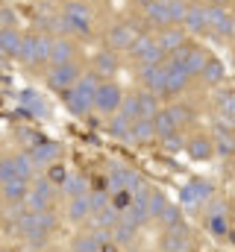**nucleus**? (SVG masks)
Segmentation results:
<instances>
[{
	"label": "nucleus",
	"mask_w": 235,
	"mask_h": 252,
	"mask_svg": "<svg viewBox=\"0 0 235 252\" xmlns=\"http://www.w3.org/2000/svg\"><path fill=\"white\" fill-rule=\"evenodd\" d=\"M168 112H171V118H174L176 129H179V126H188V121H191V112H188L185 106H174V109H168Z\"/></svg>",
	"instance_id": "nucleus-36"
},
{
	"label": "nucleus",
	"mask_w": 235,
	"mask_h": 252,
	"mask_svg": "<svg viewBox=\"0 0 235 252\" xmlns=\"http://www.w3.org/2000/svg\"><path fill=\"white\" fill-rule=\"evenodd\" d=\"M65 188L71 190V196H85V188H88V182H85L82 176H68Z\"/></svg>",
	"instance_id": "nucleus-32"
},
{
	"label": "nucleus",
	"mask_w": 235,
	"mask_h": 252,
	"mask_svg": "<svg viewBox=\"0 0 235 252\" xmlns=\"http://www.w3.org/2000/svg\"><path fill=\"white\" fill-rule=\"evenodd\" d=\"M65 24H68L74 32H79V35H88V30H91L88 9H85L82 3H71V6L65 9Z\"/></svg>",
	"instance_id": "nucleus-3"
},
{
	"label": "nucleus",
	"mask_w": 235,
	"mask_h": 252,
	"mask_svg": "<svg viewBox=\"0 0 235 252\" xmlns=\"http://www.w3.org/2000/svg\"><path fill=\"white\" fill-rule=\"evenodd\" d=\"M209 30H212V32H221V35H233V18H230L224 9L212 6V9H209Z\"/></svg>",
	"instance_id": "nucleus-8"
},
{
	"label": "nucleus",
	"mask_w": 235,
	"mask_h": 252,
	"mask_svg": "<svg viewBox=\"0 0 235 252\" xmlns=\"http://www.w3.org/2000/svg\"><path fill=\"white\" fill-rule=\"evenodd\" d=\"M221 112H224V118L235 121V91H230V94L221 97Z\"/></svg>",
	"instance_id": "nucleus-37"
},
{
	"label": "nucleus",
	"mask_w": 235,
	"mask_h": 252,
	"mask_svg": "<svg viewBox=\"0 0 235 252\" xmlns=\"http://www.w3.org/2000/svg\"><path fill=\"white\" fill-rule=\"evenodd\" d=\"M112 205H115L118 211H126V208L132 205V190H129V188L115 190V199H112Z\"/></svg>",
	"instance_id": "nucleus-34"
},
{
	"label": "nucleus",
	"mask_w": 235,
	"mask_h": 252,
	"mask_svg": "<svg viewBox=\"0 0 235 252\" xmlns=\"http://www.w3.org/2000/svg\"><path fill=\"white\" fill-rule=\"evenodd\" d=\"M115 67H118V62H115V56L112 53H100L97 56V73H115Z\"/></svg>",
	"instance_id": "nucleus-33"
},
{
	"label": "nucleus",
	"mask_w": 235,
	"mask_h": 252,
	"mask_svg": "<svg viewBox=\"0 0 235 252\" xmlns=\"http://www.w3.org/2000/svg\"><path fill=\"white\" fill-rule=\"evenodd\" d=\"M50 182H62V185H65V182H68V170L59 167V164H53V167H50Z\"/></svg>",
	"instance_id": "nucleus-45"
},
{
	"label": "nucleus",
	"mask_w": 235,
	"mask_h": 252,
	"mask_svg": "<svg viewBox=\"0 0 235 252\" xmlns=\"http://www.w3.org/2000/svg\"><path fill=\"white\" fill-rule=\"evenodd\" d=\"M120 115L129 118V121H141V112H138V97H129L120 103Z\"/></svg>",
	"instance_id": "nucleus-31"
},
{
	"label": "nucleus",
	"mask_w": 235,
	"mask_h": 252,
	"mask_svg": "<svg viewBox=\"0 0 235 252\" xmlns=\"http://www.w3.org/2000/svg\"><path fill=\"white\" fill-rule=\"evenodd\" d=\"M153 126H156V135L159 138H168V135L176 132V124H174V118H171V112H159L153 118Z\"/></svg>",
	"instance_id": "nucleus-20"
},
{
	"label": "nucleus",
	"mask_w": 235,
	"mask_h": 252,
	"mask_svg": "<svg viewBox=\"0 0 235 252\" xmlns=\"http://www.w3.org/2000/svg\"><path fill=\"white\" fill-rule=\"evenodd\" d=\"M50 199H53L50 185H47V182H36L33 193L27 196V205H30V211H44V208L50 205Z\"/></svg>",
	"instance_id": "nucleus-7"
},
{
	"label": "nucleus",
	"mask_w": 235,
	"mask_h": 252,
	"mask_svg": "<svg viewBox=\"0 0 235 252\" xmlns=\"http://www.w3.org/2000/svg\"><path fill=\"white\" fill-rule=\"evenodd\" d=\"M206 196H212V188H209L206 182H191V185L182 188V202H185V205H197V202H203Z\"/></svg>",
	"instance_id": "nucleus-11"
},
{
	"label": "nucleus",
	"mask_w": 235,
	"mask_h": 252,
	"mask_svg": "<svg viewBox=\"0 0 235 252\" xmlns=\"http://www.w3.org/2000/svg\"><path fill=\"white\" fill-rule=\"evenodd\" d=\"M21 44H24V38L15 30H0V50H3V56H15L18 59Z\"/></svg>",
	"instance_id": "nucleus-12"
},
{
	"label": "nucleus",
	"mask_w": 235,
	"mask_h": 252,
	"mask_svg": "<svg viewBox=\"0 0 235 252\" xmlns=\"http://www.w3.org/2000/svg\"><path fill=\"white\" fill-rule=\"evenodd\" d=\"M79 73H77V67L68 62V64H56L53 67V73H50V85L59 88V91H71V88H77V79Z\"/></svg>",
	"instance_id": "nucleus-5"
},
{
	"label": "nucleus",
	"mask_w": 235,
	"mask_h": 252,
	"mask_svg": "<svg viewBox=\"0 0 235 252\" xmlns=\"http://www.w3.org/2000/svg\"><path fill=\"white\" fill-rule=\"evenodd\" d=\"M120 103H123V100H120V91H118L115 85H100V91H97V97H94V106H97L100 112H115Z\"/></svg>",
	"instance_id": "nucleus-6"
},
{
	"label": "nucleus",
	"mask_w": 235,
	"mask_h": 252,
	"mask_svg": "<svg viewBox=\"0 0 235 252\" xmlns=\"http://www.w3.org/2000/svg\"><path fill=\"white\" fill-rule=\"evenodd\" d=\"M0 179H3V182H12V179H18L15 158H6V161H0Z\"/></svg>",
	"instance_id": "nucleus-38"
},
{
	"label": "nucleus",
	"mask_w": 235,
	"mask_h": 252,
	"mask_svg": "<svg viewBox=\"0 0 235 252\" xmlns=\"http://www.w3.org/2000/svg\"><path fill=\"white\" fill-rule=\"evenodd\" d=\"M126 124H129V118L118 115L115 121H112V132H115V135H129V129H132V126H126Z\"/></svg>",
	"instance_id": "nucleus-41"
},
{
	"label": "nucleus",
	"mask_w": 235,
	"mask_h": 252,
	"mask_svg": "<svg viewBox=\"0 0 235 252\" xmlns=\"http://www.w3.org/2000/svg\"><path fill=\"white\" fill-rule=\"evenodd\" d=\"M36 53H39V62L50 59L53 56V41L47 35H36Z\"/></svg>",
	"instance_id": "nucleus-29"
},
{
	"label": "nucleus",
	"mask_w": 235,
	"mask_h": 252,
	"mask_svg": "<svg viewBox=\"0 0 235 252\" xmlns=\"http://www.w3.org/2000/svg\"><path fill=\"white\" fill-rule=\"evenodd\" d=\"M147 18L153 21V24H168L171 21V0H153L150 6H147Z\"/></svg>",
	"instance_id": "nucleus-14"
},
{
	"label": "nucleus",
	"mask_w": 235,
	"mask_h": 252,
	"mask_svg": "<svg viewBox=\"0 0 235 252\" xmlns=\"http://www.w3.org/2000/svg\"><path fill=\"white\" fill-rule=\"evenodd\" d=\"M30 156H33V161H36V164H47V161H53V158L59 156V147L47 141V144H39Z\"/></svg>",
	"instance_id": "nucleus-19"
},
{
	"label": "nucleus",
	"mask_w": 235,
	"mask_h": 252,
	"mask_svg": "<svg viewBox=\"0 0 235 252\" xmlns=\"http://www.w3.org/2000/svg\"><path fill=\"white\" fill-rule=\"evenodd\" d=\"M18 59L21 62H39V53H36V35H27L24 38V44H21V50H18Z\"/></svg>",
	"instance_id": "nucleus-26"
},
{
	"label": "nucleus",
	"mask_w": 235,
	"mask_h": 252,
	"mask_svg": "<svg viewBox=\"0 0 235 252\" xmlns=\"http://www.w3.org/2000/svg\"><path fill=\"white\" fill-rule=\"evenodd\" d=\"M68 214H71V220H85L88 214H94L91 199H88V196H74V202H71Z\"/></svg>",
	"instance_id": "nucleus-18"
},
{
	"label": "nucleus",
	"mask_w": 235,
	"mask_h": 252,
	"mask_svg": "<svg viewBox=\"0 0 235 252\" xmlns=\"http://www.w3.org/2000/svg\"><path fill=\"white\" fill-rule=\"evenodd\" d=\"M135 226L138 223H132L129 217H120L115 226V241L118 244H126V241H132V235H135Z\"/></svg>",
	"instance_id": "nucleus-23"
},
{
	"label": "nucleus",
	"mask_w": 235,
	"mask_h": 252,
	"mask_svg": "<svg viewBox=\"0 0 235 252\" xmlns=\"http://www.w3.org/2000/svg\"><path fill=\"white\" fill-rule=\"evenodd\" d=\"M24 196H30L27 182L24 179H12V182H3V199L12 205V202H24Z\"/></svg>",
	"instance_id": "nucleus-13"
},
{
	"label": "nucleus",
	"mask_w": 235,
	"mask_h": 252,
	"mask_svg": "<svg viewBox=\"0 0 235 252\" xmlns=\"http://www.w3.org/2000/svg\"><path fill=\"white\" fill-rule=\"evenodd\" d=\"M71 56H74V47L68 44V41H53V56H50V62L53 64H68L71 62Z\"/></svg>",
	"instance_id": "nucleus-24"
},
{
	"label": "nucleus",
	"mask_w": 235,
	"mask_h": 252,
	"mask_svg": "<svg viewBox=\"0 0 235 252\" xmlns=\"http://www.w3.org/2000/svg\"><path fill=\"white\" fill-rule=\"evenodd\" d=\"M185 18H188V6L182 3V0H171V21H182L185 24Z\"/></svg>",
	"instance_id": "nucleus-39"
},
{
	"label": "nucleus",
	"mask_w": 235,
	"mask_h": 252,
	"mask_svg": "<svg viewBox=\"0 0 235 252\" xmlns=\"http://www.w3.org/2000/svg\"><path fill=\"white\" fill-rule=\"evenodd\" d=\"M162 220L168 223V229H174V226H182V223H179V211H176L174 205H168V208H165V214H162Z\"/></svg>",
	"instance_id": "nucleus-42"
},
{
	"label": "nucleus",
	"mask_w": 235,
	"mask_h": 252,
	"mask_svg": "<svg viewBox=\"0 0 235 252\" xmlns=\"http://www.w3.org/2000/svg\"><path fill=\"white\" fill-rule=\"evenodd\" d=\"M33 164H36V161H33V156H15V170H18V179H24V182H27V179L33 176Z\"/></svg>",
	"instance_id": "nucleus-28"
},
{
	"label": "nucleus",
	"mask_w": 235,
	"mask_h": 252,
	"mask_svg": "<svg viewBox=\"0 0 235 252\" xmlns=\"http://www.w3.org/2000/svg\"><path fill=\"white\" fill-rule=\"evenodd\" d=\"M138 112H141V118H156V103H153L150 94L138 97Z\"/></svg>",
	"instance_id": "nucleus-35"
},
{
	"label": "nucleus",
	"mask_w": 235,
	"mask_h": 252,
	"mask_svg": "<svg viewBox=\"0 0 235 252\" xmlns=\"http://www.w3.org/2000/svg\"><path fill=\"white\" fill-rule=\"evenodd\" d=\"M12 24H15V15H12V9H3V30H12Z\"/></svg>",
	"instance_id": "nucleus-46"
},
{
	"label": "nucleus",
	"mask_w": 235,
	"mask_h": 252,
	"mask_svg": "<svg viewBox=\"0 0 235 252\" xmlns=\"http://www.w3.org/2000/svg\"><path fill=\"white\" fill-rule=\"evenodd\" d=\"M165 208H168L165 193H162V190H153V193H150V217H162Z\"/></svg>",
	"instance_id": "nucleus-30"
},
{
	"label": "nucleus",
	"mask_w": 235,
	"mask_h": 252,
	"mask_svg": "<svg viewBox=\"0 0 235 252\" xmlns=\"http://www.w3.org/2000/svg\"><path fill=\"white\" fill-rule=\"evenodd\" d=\"M209 229L215 235H224L227 232V223H224V214H209Z\"/></svg>",
	"instance_id": "nucleus-40"
},
{
	"label": "nucleus",
	"mask_w": 235,
	"mask_h": 252,
	"mask_svg": "<svg viewBox=\"0 0 235 252\" xmlns=\"http://www.w3.org/2000/svg\"><path fill=\"white\" fill-rule=\"evenodd\" d=\"M159 47H162L165 53H176V50L182 47V32H179V30H165L162 38H159Z\"/></svg>",
	"instance_id": "nucleus-21"
},
{
	"label": "nucleus",
	"mask_w": 235,
	"mask_h": 252,
	"mask_svg": "<svg viewBox=\"0 0 235 252\" xmlns=\"http://www.w3.org/2000/svg\"><path fill=\"white\" fill-rule=\"evenodd\" d=\"M233 35H235V18H233Z\"/></svg>",
	"instance_id": "nucleus-47"
},
{
	"label": "nucleus",
	"mask_w": 235,
	"mask_h": 252,
	"mask_svg": "<svg viewBox=\"0 0 235 252\" xmlns=\"http://www.w3.org/2000/svg\"><path fill=\"white\" fill-rule=\"evenodd\" d=\"M156 135V126L150 118H141V121H132V129H129V138H135V141H150Z\"/></svg>",
	"instance_id": "nucleus-17"
},
{
	"label": "nucleus",
	"mask_w": 235,
	"mask_h": 252,
	"mask_svg": "<svg viewBox=\"0 0 235 252\" xmlns=\"http://www.w3.org/2000/svg\"><path fill=\"white\" fill-rule=\"evenodd\" d=\"M77 88L94 100V97H97V91H100V73H88V76H82V79L77 82Z\"/></svg>",
	"instance_id": "nucleus-25"
},
{
	"label": "nucleus",
	"mask_w": 235,
	"mask_h": 252,
	"mask_svg": "<svg viewBox=\"0 0 235 252\" xmlns=\"http://www.w3.org/2000/svg\"><path fill=\"white\" fill-rule=\"evenodd\" d=\"M88 199H91V208H94V214L106 208V193H103V190H97V193H94V196H88Z\"/></svg>",
	"instance_id": "nucleus-44"
},
{
	"label": "nucleus",
	"mask_w": 235,
	"mask_h": 252,
	"mask_svg": "<svg viewBox=\"0 0 235 252\" xmlns=\"http://www.w3.org/2000/svg\"><path fill=\"white\" fill-rule=\"evenodd\" d=\"M212 153H215V141H209V138H194V141L188 144V156L197 158V161L212 158Z\"/></svg>",
	"instance_id": "nucleus-15"
},
{
	"label": "nucleus",
	"mask_w": 235,
	"mask_h": 252,
	"mask_svg": "<svg viewBox=\"0 0 235 252\" xmlns=\"http://www.w3.org/2000/svg\"><path fill=\"white\" fill-rule=\"evenodd\" d=\"M215 3H224V0H215Z\"/></svg>",
	"instance_id": "nucleus-49"
},
{
	"label": "nucleus",
	"mask_w": 235,
	"mask_h": 252,
	"mask_svg": "<svg viewBox=\"0 0 235 252\" xmlns=\"http://www.w3.org/2000/svg\"><path fill=\"white\" fill-rule=\"evenodd\" d=\"M106 41H109V47H112V50L132 47V44L138 41V24L126 21V24H118V27H112V30H109V35H106Z\"/></svg>",
	"instance_id": "nucleus-1"
},
{
	"label": "nucleus",
	"mask_w": 235,
	"mask_h": 252,
	"mask_svg": "<svg viewBox=\"0 0 235 252\" xmlns=\"http://www.w3.org/2000/svg\"><path fill=\"white\" fill-rule=\"evenodd\" d=\"M91 223H94V229H100V232H103V229H115V226H118V208H115V205H106L103 211H97V214H94V220H91Z\"/></svg>",
	"instance_id": "nucleus-16"
},
{
	"label": "nucleus",
	"mask_w": 235,
	"mask_h": 252,
	"mask_svg": "<svg viewBox=\"0 0 235 252\" xmlns=\"http://www.w3.org/2000/svg\"><path fill=\"white\" fill-rule=\"evenodd\" d=\"M3 252H12V250H3Z\"/></svg>",
	"instance_id": "nucleus-50"
},
{
	"label": "nucleus",
	"mask_w": 235,
	"mask_h": 252,
	"mask_svg": "<svg viewBox=\"0 0 235 252\" xmlns=\"http://www.w3.org/2000/svg\"><path fill=\"white\" fill-rule=\"evenodd\" d=\"M200 76H203L206 82H221V79H224V64L218 62V59H209Z\"/></svg>",
	"instance_id": "nucleus-27"
},
{
	"label": "nucleus",
	"mask_w": 235,
	"mask_h": 252,
	"mask_svg": "<svg viewBox=\"0 0 235 252\" xmlns=\"http://www.w3.org/2000/svg\"><path fill=\"white\" fill-rule=\"evenodd\" d=\"M65 103H68V109H71L74 115H85L94 100H91L88 94H82L79 88H71V91H65Z\"/></svg>",
	"instance_id": "nucleus-10"
},
{
	"label": "nucleus",
	"mask_w": 235,
	"mask_h": 252,
	"mask_svg": "<svg viewBox=\"0 0 235 252\" xmlns=\"http://www.w3.org/2000/svg\"><path fill=\"white\" fill-rule=\"evenodd\" d=\"M168 76H171V70H168V64H147L144 70H141V79L156 91V94H168Z\"/></svg>",
	"instance_id": "nucleus-4"
},
{
	"label": "nucleus",
	"mask_w": 235,
	"mask_h": 252,
	"mask_svg": "<svg viewBox=\"0 0 235 252\" xmlns=\"http://www.w3.org/2000/svg\"><path fill=\"white\" fill-rule=\"evenodd\" d=\"M141 3H147V6H150V3H153V0H141Z\"/></svg>",
	"instance_id": "nucleus-48"
},
{
	"label": "nucleus",
	"mask_w": 235,
	"mask_h": 252,
	"mask_svg": "<svg viewBox=\"0 0 235 252\" xmlns=\"http://www.w3.org/2000/svg\"><path fill=\"white\" fill-rule=\"evenodd\" d=\"M185 27H188V32H206L209 30V9L191 6L188 9V18H185Z\"/></svg>",
	"instance_id": "nucleus-9"
},
{
	"label": "nucleus",
	"mask_w": 235,
	"mask_h": 252,
	"mask_svg": "<svg viewBox=\"0 0 235 252\" xmlns=\"http://www.w3.org/2000/svg\"><path fill=\"white\" fill-rule=\"evenodd\" d=\"M103 238H106V235L97 229L91 238H79V241L74 244V252H100V241H103Z\"/></svg>",
	"instance_id": "nucleus-22"
},
{
	"label": "nucleus",
	"mask_w": 235,
	"mask_h": 252,
	"mask_svg": "<svg viewBox=\"0 0 235 252\" xmlns=\"http://www.w3.org/2000/svg\"><path fill=\"white\" fill-rule=\"evenodd\" d=\"M132 53H135V59L144 64H159L162 62V56H165V50L159 47V41H153V38H147V35H141L135 44H132Z\"/></svg>",
	"instance_id": "nucleus-2"
},
{
	"label": "nucleus",
	"mask_w": 235,
	"mask_h": 252,
	"mask_svg": "<svg viewBox=\"0 0 235 252\" xmlns=\"http://www.w3.org/2000/svg\"><path fill=\"white\" fill-rule=\"evenodd\" d=\"M162 147L165 150H171V153H176V150H182V141H179V135H168V138H162Z\"/></svg>",
	"instance_id": "nucleus-43"
}]
</instances>
